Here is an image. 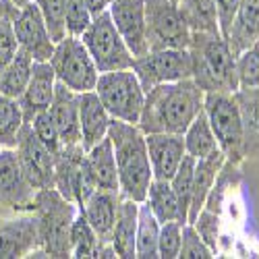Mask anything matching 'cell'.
Masks as SVG:
<instances>
[{
  "label": "cell",
  "instance_id": "obj_1",
  "mask_svg": "<svg viewBox=\"0 0 259 259\" xmlns=\"http://www.w3.org/2000/svg\"><path fill=\"white\" fill-rule=\"evenodd\" d=\"M203 90L193 79L160 83L145 92L139 128L147 133H179L203 110Z\"/></svg>",
  "mask_w": 259,
  "mask_h": 259
},
{
  "label": "cell",
  "instance_id": "obj_2",
  "mask_svg": "<svg viewBox=\"0 0 259 259\" xmlns=\"http://www.w3.org/2000/svg\"><path fill=\"white\" fill-rule=\"evenodd\" d=\"M108 137H110L114 149L120 195L141 203L147 195L149 183L154 181L145 133L139 128V124L112 118Z\"/></svg>",
  "mask_w": 259,
  "mask_h": 259
},
{
  "label": "cell",
  "instance_id": "obj_3",
  "mask_svg": "<svg viewBox=\"0 0 259 259\" xmlns=\"http://www.w3.org/2000/svg\"><path fill=\"white\" fill-rule=\"evenodd\" d=\"M187 50L193 62L191 79L203 90V94H234L239 90L236 54L220 33H191Z\"/></svg>",
  "mask_w": 259,
  "mask_h": 259
},
{
  "label": "cell",
  "instance_id": "obj_4",
  "mask_svg": "<svg viewBox=\"0 0 259 259\" xmlns=\"http://www.w3.org/2000/svg\"><path fill=\"white\" fill-rule=\"evenodd\" d=\"M39 230V247L31 257H71V226L79 205L64 199L54 187L35 193L33 207Z\"/></svg>",
  "mask_w": 259,
  "mask_h": 259
},
{
  "label": "cell",
  "instance_id": "obj_5",
  "mask_svg": "<svg viewBox=\"0 0 259 259\" xmlns=\"http://www.w3.org/2000/svg\"><path fill=\"white\" fill-rule=\"evenodd\" d=\"M203 112L209 120V126L226 162L241 166L247 160L245 158V126H243L241 108L236 104L234 94H226V92L205 94Z\"/></svg>",
  "mask_w": 259,
  "mask_h": 259
},
{
  "label": "cell",
  "instance_id": "obj_6",
  "mask_svg": "<svg viewBox=\"0 0 259 259\" xmlns=\"http://www.w3.org/2000/svg\"><path fill=\"white\" fill-rule=\"evenodd\" d=\"M94 92L114 120L133 124L139 122L145 102V90L133 69L100 73Z\"/></svg>",
  "mask_w": 259,
  "mask_h": 259
},
{
  "label": "cell",
  "instance_id": "obj_7",
  "mask_svg": "<svg viewBox=\"0 0 259 259\" xmlns=\"http://www.w3.org/2000/svg\"><path fill=\"white\" fill-rule=\"evenodd\" d=\"M50 64L54 69L56 81L64 88L73 90L75 94L96 90L100 71L81 37L64 35L60 41H56L54 52L50 56Z\"/></svg>",
  "mask_w": 259,
  "mask_h": 259
},
{
  "label": "cell",
  "instance_id": "obj_8",
  "mask_svg": "<svg viewBox=\"0 0 259 259\" xmlns=\"http://www.w3.org/2000/svg\"><path fill=\"white\" fill-rule=\"evenodd\" d=\"M81 41L85 44V48H88L90 56L94 58L100 73L133 69L135 56L131 54L126 41L118 33L108 11L96 15L92 19L90 27L81 33Z\"/></svg>",
  "mask_w": 259,
  "mask_h": 259
},
{
  "label": "cell",
  "instance_id": "obj_9",
  "mask_svg": "<svg viewBox=\"0 0 259 259\" xmlns=\"http://www.w3.org/2000/svg\"><path fill=\"white\" fill-rule=\"evenodd\" d=\"M145 27L149 50L189 48L191 29L175 0H145Z\"/></svg>",
  "mask_w": 259,
  "mask_h": 259
},
{
  "label": "cell",
  "instance_id": "obj_10",
  "mask_svg": "<svg viewBox=\"0 0 259 259\" xmlns=\"http://www.w3.org/2000/svg\"><path fill=\"white\" fill-rule=\"evenodd\" d=\"M64 199L77 203L79 207L96 189L92 172L88 166V149L81 143L62 145L54 156V185Z\"/></svg>",
  "mask_w": 259,
  "mask_h": 259
},
{
  "label": "cell",
  "instance_id": "obj_11",
  "mask_svg": "<svg viewBox=\"0 0 259 259\" xmlns=\"http://www.w3.org/2000/svg\"><path fill=\"white\" fill-rule=\"evenodd\" d=\"M133 71L139 77L143 90L147 92L160 83L191 79L193 62L187 48L147 50L143 56H137L133 60Z\"/></svg>",
  "mask_w": 259,
  "mask_h": 259
},
{
  "label": "cell",
  "instance_id": "obj_12",
  "mask_svg": "<svg viewBox=\"0 0 259 259\" xmlns=\"http://www.w3.org/2000/svg\"><path fill=\"white\" fill-rule=\"evenodd\" d=\"M39 247L33 209H0V259L31 257Z\"/></svg>",
  "mask_w": 259,
  "mask_h": 259
},
{
  "label": "cell",
  "instance_id": "obj_13",
  "mask_svg": "<svg viewBox=\"0 0 259 259\" xmlns=\"http://www.w3.org/2000/svg\"><path fill=\"white\" fill-rule=\"evenodd\" d=\"M13 29H15L19 50L27 52L35 62L50 60L56 41L52 39L46 21L33 0L17 7L13 17Z\"/></svg>",
  "mask_w": 259,
  "mask_h": 259
},
{
  "label": "cell",
  "instance_id": "obj_14",
  "mask_svg": "<svg viewBox=\"0 0 259 259\" xmlns=\"http://www.w3.org/2000/svg\"><path fill=\"white\" fill-rule=\"evenodd\" d=\"M15 152L27 181L35 191L54 185V154L37 139L31 122H25L21 128Z\"/></svg>",
  "mask_w": 259,
  "mask_h": 259
},
{
  "label": "cell",
  "instance_id": "obj_15",
  "mask_svg": "<svg viewBox=\"0 0 259 259\" xmlns=\"http://www.w3.org/2000/svg\"><path fill=\"white\" fill-rule=\"evenodd\" d=\"M35 193L15 147H0V209H31Z\"/></svg>",
  "mask_w": 259,
  "mask_h": 259
},
{
  "label": "cell",
  "instance_id": "obj_16",
  "mask_svg": "<svg viewBox=\"0 0 259 259\" xmlns=\"http://www.w3.org/2000/svg\"><path fill=\"white\" fill-rule=\"evenodd\" d=\"M108 15H110L122 39L126 41L131 54L135 58L143 56L149 50L145 27V0H112Z\"/></svg>",
  "mask_w": 259,
  "mask_h": 259
},
{
  "label": "cell",
  "instance_id": "obj_17",
  "mask_svg": "<svg viewBox=\"0 0 259 259\" xmlns=\"http://www.w3.org/2000/svg\"><path fill=\"white\" fill-rule=\"evenodd\" d=\"M147 154L152 164L154 179L170 181L179 170L183 158L187 156L185 139L179 133H147Z\"/></svg>",
  "mask_w": 259,
  "mask_h": 259
},
{
  "label": "cell",
  "instance_id": "obj_18",
  "mask_svg": "<svg viewBox=\"0 0 259 259\" xmlns=\"http://www.w3.org/2000/svg\"><path fill=\"white\" fill-rule=\"evenodd\" d=\"M56 94V75L50 60L33 62V71L25 92L19 96V106L23 110L25 122H31L39 112L48 110Z\"/></svg>",
  "mask_w": 259,
  "mask_h": 259
},
{
  "label": "cell",
  "instance_id": "obj_19",
  "mask_svg": "<svg viewBox=\"0 0 259 259\" xmlns=\"http://www.w3.org/2000/svg\"><path fill=\"white\" fill-rule=\"evenodd\" d=\"M122 195L118 191H94L92 195L83 201L79 211L85 215V220L96 230L102 243H110V236L116 224V215L120 207Z\"/></svg>",
  "mask_w": 259,
  "mask_h": 259
},
{
  "label": "cell",
  "instance_id": "obj_20",
  "mask_svg": "<svg viewBox=\"0 0 259 259\" xmlns=\"http://www.w3.org/2000/svg\"><path fill=\"white\" fill-rule=\"evenodd\" d=\"M48 112L56 124L62 145L81 143V126H79V94L64 88L56 81V94Z\"/></svg>",
  "mask_w": 259,
  "mask_h": 259
},
{
  "label": "cell",
  "instance_id": "obj_21",
  "mask_svg": "<svg viewBox=\"0 0 259 259\" xmlns=\"http://www.w3.org/2000/svg\"><path fill=\"white\" fill-rule=\"evenodd\" d=\"M112 116L108 114L96 92L79 94V126H81V145L85 149L94 147L104 137H108Z\"/></svg>",
  "mask_w": 259,
  "mask_h": 259
},
{
  "label": "cell",
  "instance_id": "obj_22",
  "mask_svg": "<svg viewBox=\"0 0 259 259\" xmlns=\"http://www.w3.org/2000/svg\"><path fill=\"white\" fill-rule=\"evenodd\" d=\"M226 158L222 149H215L209 156L195 160V172H193V195H191V207H189V222L195 220V215L205 207V201L209 197V191L218 179V172L222 170Z\"/></svg>",
  "mask_w": 259,
  "mask_h": 259
},
{
  "label": "cell",
  "instance_id": "obj_23",
  "mask_svg": "<svg viewBox=\"0 0 259 259\" xmlns=\"http://www.w3.org/2000/svg\"><path fill=\"white\" fill-rule=\"evenodd\" d=\"M224 39L234 54L259 41V0H243Z\"/></svg>",
  "mask_w": 259,
  "mask_h": 259
},
{
  "label": "cell",
  "instance_id": "obj_24",
  "mask_svg": "<svg viewBox=\"0 0 259 259\" xmlns=\"http://www.w3.org/2000/svg\"><path fill=\"white\" fill-rule=\"evenodd\" d=\"M88 166L98 191H118V172L110 137H104L100 143L88 149Z\"/></svg>",
  "mask_w": 259,
  "mask_h": 259
},
{
  "label": "cell",
  "instance_id": "obj_25",
  "mask_svg": "<svg viewBox=\"0 0 259 259\" xmlns=\"http://www.w3.org/2000/svg\"><path fill=\"white\" fill-rule=\"evenodd\" d=\"M137 218H139V203L133 199H120L116 224L110 236V243L116 251V257L133 259L135 257V234H137Z\"/></svg>",
  "mask_w": 259,
  "mask_h": 259
},
{
  "label": "cell",
  "instance_id": "obj_26",
  "mask_svg": "<svg viewBox=\"0 0 259 259\" xmlns=\"http://www.w3.org/2000/svg\"><path fill=\"white\" fill-rule=\"evenodd\" d=\"M245 126V158H259V85L234 92Z\"/></svg>",
  "mask_w": 259,
  "mask_h": 259
},
{
  "label": "cell",
  "instance_id": "obj_27",
  "mask_svg": "<svg viewBox=\"0 0 259 259\" xmlns=\"http://www.w3.org/2000/svg\"><path fill=\"white\" fill-rule=\"evenodd\" d=\"M143 203L152 209V213L162 222H181V224H187L185 218H183V211H181V203L177 199V193L172 189L170 181H160V179H154L149 183V189H147V195L143 199Z\"/></svg>",
  "mask_w": 259,
  "mask_h": 259
},
{
  "label": "cell",
  "instance_id": "obj_28",
  "mask_svg": "<svg viewBox=\"0 0 259 259\" xmlns=\"http://www.w3.org/2000/svg\"><path fill=\"white\" fill-rule=\"evenodd\" d=\"M33 58L19 50L3 69H0V94H5L9 98H17L25 92L31 71H33Z\"/></svg>",
  "mask_w": 259,
  "mask_h": 259
},
{
  "label": "cell",
  "instance_id": "obj_29",
  "mask_svg": "<svg viewBox=\"0 0 259 259\" xmlns=\"http://www.w3.org/2000/svg\"><path fill=\"white\" fill-rule=\"evenodd\" d=\"M179 9L191 33H220L215 0H181Z\"/></svg>",
  "mask_w": 259,
  "mask_h": 259
},
{
  "label": "cell",
  "instance_id": "obj_30",
  "mask_svg": "<svg viewBox=\"0 0 259 259\" xmlns=\"http://www.w3.org/2000/svg\"><path fill=\"white\" fill-rule=\"evenodd\" d=\"M183 139H185L187 154L191 158H195V160L205 158L211 152H215V149H220L218 141H215V135H213L211 126H209V120H207L203 110L193 118V122L187 126V131L183 133Z\"/></svg>",
  "mask_w": 259,
  "mask_h": 259
},
{
  "label": "cell",
  "instance_id": "obj_31",
  "mask_svg": "<svg viewBox=\"0 0 259 259\" xmlns=\"http://www.w3.org/2000/svg\"><path fill=\"white\" fill-rule=\"evenodd\" d=\"M158 239H160V220L141 201L139 218H137V234H135V257L158 259Z\"/></svg>",
  "mask_w": 259,
  "mask_h": 259
},
{
  "label": "cell",
  "instance_id": "obj_32",
  "mask_svg": "<svg viewBox=\"0 0 259 259\" xmlns=\"http://www.w3.org/2000/svg\"><path fill=\"white\" fill-rule=\"evenodd\" d=\"M23 124L25 116L19 100L0 94V147H15Z\"/></svg>",
  "mask_w": 259,
  "mask_h": 259
},
{
  "label": "cell",
  "instance_id": "obj_33",
  "mask_svg": "<svg viewBox=\"0 0 259 259\" xmlns=\"http://www.w3.org/2000/svg\"><path fill=\"white\" fill-rule=\"evenodd\" d=\"M102 241L98 239L96 230L90 226V222L85 220V215L79 211L77 218L73 220L71 226V257L88 259V257H98Z\"/></svg>",
  "mask_w": 259,
  "mask_h": 259
},
{
  "label": "cell",
  "instance_id": "obj_34",
  "mask_svg": "<svg viewBox=\"0 0 259 259\" xmlns=\"http://www.w3.org/2000/svg\"><path fill=\"white\" fill-rule=\"evenodd\" d=\"M193 172H195V158H191L187 154L183 158L179 170L175 172V177L170 179V185L175 189L177 199L181 203L185 222H189V207H191V195H193Z\"/></svg>",
  "mask_w": 259,
  "mask_h": 259
},
{
  "label": "cell",
  "instance_id": "obj_35",
  "mask_svg": "<svg viewBox=\"0 0 259 259\" xmlns=\"http://www.w3.org/2000/svg\"><path fill=\"white\" fill-rule=\"evenodd\" d=\"M236 79H239V90L259 85V41L236 54Z\"/></svg>",
  "mask_w": 259,
  "mask_h": 259
},
{
  "label": "cell",
  "instance_id": "obj_36",
  "mask_svg": "<svg viewBox=\"0 0 259 259\" xmlns=\"http://www.w3.org/2000/svg\"><path fill=\"white\" fill-rule=\"evenodd\" d=\"M92 11L85 0H64V27L67 35L81 37V33L92 23Z\"/></svg>",
  "mask_w": 259,
  "mask_h": 259
},
{
  "label": "cell",
  "instance_id": "obj_37",
  "mask_svg": "<svg viewBox=\"0 0 259 259\" xmlns=\"http://www.w3.org/2000/svg\"><path fill=\"white\" fill-rule=\"evenodd\" d=\"M37 5L41 17H44L48 31L54 41H60L67 35V27H64V0H33Z\"/></svg>",
  "mask_w": 259,
  "mask_h": 259
},
{
  "label": "cell",
  "instance_id": "obj_38",
  "mask_svg": "<svg viewBox=\"0 0 259 259\" xmlns=\"http://www.w3.org/2000/svg\"><path fill=\"white\" fill-rule=\"evenodd\" d=\"M189 224H193V228L197 230V234L205 241V245L213 253H218V243H220V213H215V211L203 207L195 215V220L189 222Z\"/></svg>",
  "mask_w": 259,
  "mask_h": 259
},
{
  "label": "cell",
  "instance_id": "obj_39",
  "mask_svg": "<svg viewBox=\"0 0 259 259\" xmlns=\"http://www.w3.org/2000/svg\"><path fill=\"white\" fill-rule=\"evenodd\" d=\"M183 241V224L181 222H162L160 224V239H158V257L162 259H177Z\"/></svg>",
  "mask_w": 259,
  "mask_h": 259
},
{
  "label": "cell",
  "instance_id": "obj_40",
  "mask_svg": "<svg viewBox=\"0 0 259 259\" xmlns=\"http://www.w3.org/2000/svg\"><path fill=\"white\" fill-rule=\"evenodd\" d=\"M181 259H211L215 253L205 245V241L197 234L193 224H183V241H181Z\"/></svg>",
  "mask_w": 259,
  "mask_h": 259
},
{
  "label": "cell",
  "instance_id": "obj_41",
  "mask_svg": "<svg viewBox=\"0 0 259 259\" xmlns=\"http://www.w3.org/2000/svg\"><path fill=\"white\" fill-rule=\"evenodd\" d=\"M31 126H33V133L37 135V139L56 156V154L60 152V147H62V141H60V135H58V131H56V124H54L50 112H48V110L39 112V114L31 120Z\"/></svg>",
  "mask_w": 259,
  "mask_h": 259
},
{
  "label": "cell",
  "instance_id": "obj_42",
  "mask_svg": "<svg viewBox=\"0 0 259 259\" xmlns=\"http://www.w3.org/2000/svg\"><path fill=\"white\" fill-rule=\"evenodd\" d=\"M15 11H9L3 19H0V69L19 52V44H17V37H15V29H13V17Z\"/></svg>",
  "mask_w": 259,
  "mask_h": 259
},
{
  "label": "cell",
  "instance_id": "obj_43",
  "mask_svg": "<svg viewBox=\"0 0 259 259\" xmlns=\"http://www.w3.org/2000/svg\"><path fill=\"white\" fill-rule=\"evenodd\" d=\"M243 0H215V9H218V23H220V33L222 37L228 33V27L232 23V19L239 11Z\"/></svg>",
  "mask_w": 259,
  "mask_h": 259
},
{
  "label": "cell",
  "instance_id": "obj_44",
  "mask_svg": "<svg viewBox=\"0 0 259 259\" xmlns=\"http://www.w3.org/2000/svg\"><path fill=\"white\" fill-rule=\"evenodd\" d=\"M85 3H88V7H90V11H92V15L96 17V15L106 13L108 9H110L112 0H85Z\"/></svg>",
  "mask_w": 259,
  "mask_h": 259
},
{
  "label": "cell",
  "instance_id": "obj_45",
  "mask_svg": "<svg viewBox=\"0 0 259 259\" xmlns=\"http://www.w3.org/2000/svg\"><path fill=\"white\" fill-rule=\"evenodd\" d=\"M15 9V5L11 3V0H0V19H3L9 11H13Z\"/></svg>",
  "mask_w": 259,
  "mask_h": 259
},
{
  "label": "cell",
  "instance_id": "obj_46",
  "mask_svg": "<svg viewBox=\"0 0 259 259\" xmlns=\"http://www.w3.org/2000/svg\"><path fill=\"white\" fill-rule=\"evenodd\" d=\"M11 3H13L15 7H21V5H25V3H29V0H11Z\"/></svg>",
  "mask_w": 259,
  "mask_h": 259
},
{
  "label": "cell",
  "instance_id": "obj_47",
  "mask_svg": "<svg viewBox=\"0 0 259 259\" xmlns=\"http://www.w3.org/2000/svg\"><path fill=\"white\" fill-rule=\"evenodd\" d=\"M175 3H181V0H175Z\"/></svg>",
  "mask_w": 259,
  "mask_h": 259
}]
</instances>
